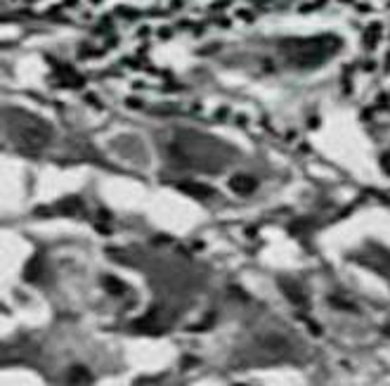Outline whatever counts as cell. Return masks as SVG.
<instances>
[{"instance_id":"5","label":"cell","mask_w":390,"mask_h":386,"mask_svg":"<svg viewBox=\"0 0 390 386\" xmlns=\"http://www.w3.org/2000/svg\"><path fill=\"white\" fill-rule=\"evenodd\" d=\"M90 382H92V375H90L88 367L76 365V367H71L69 370V384L71 386H88Z\"/></svg>"},{"instance_id":"7","label":"cell","mask_w":390,"mask_h":386,"mask_svg":"<svg viewBox=\"0 0 390 386\" xmlns=\"http://www.w3.org/2000/svg\"><path fill=\"white\" fill-rule=\"evenodd\" d=\"M41 275H43V259L41 256L29 259L27 268H24V277H27V282H36V280H41Z\"/></svg>"},{"instance_id":"4","label":"cell","mask_w":390,"mask_h":386,"mask_svg":"<svg viewBox=\"0 0 390 386\" xmlns=\"http://www.w3.org/2000/svg\"><path fill=\"white\" fill-rule=\"evenodd\" d=\"M138 332H145V334H159L161 327H159V320H157V313H150L145 317H140V320H135L133 325Z\"/></svg>"},{"instance_id":"2","label":"cell","mask_w":390,"mask_h":386,"mask_svg":"<svg viewBox=\"0 0 390 386\" xmlns=\"http://www.w3.org/2000/svg\"><path fill=\"white\" fill-rule=\"evenodd\" d=\"M20 138L27 147L41 149L48 145V140H50V130H48L45 126H41V123H31V126H24L20 130Z\"/></svg>"},{"instance_id":"3","label":"cell","mask_w":390,"mask_h":386,"mask_svg":"<svg viewBox=\"0 0 390 386\" xmlns=\"http://www.w3.org/2000/svg\"><path fill=\"white\" fill-rule=\"evenodd\" d=\"M178 188H180V192H185V195L196 197V199H206V197L213 195V190L203 183H180Z\"/></svg>"},{"instance_id":"14","label":"cell","mask_w":390,"mask_h":386,"mask_svg":"<svg viewBox=\"0 0 390 386\" xmlns=\"http://www.w3.org/2000/svg\"><path fill=\"white\" fill-rule=\"evenodd\" d=\"M237 386H241V384H237Z\"/></svg>"},{"instance_id":"11","label":"cell","mask_w":390,"mask_h":386,"mask_svg":"<svg viewBox=\"0 0 390 386\" xmlns=\"http://www.w3.org/2000/svg\"><path fill=\"white\" fill-rule=\"evenodd\" d=\"M379 24H376V27H371L369 31H367V39H364V43H367V48H371V46H376V39H379Z\"/></svg>"},{"instance_id":"6","label":"cell","mask_w":390,"mask_h":386,"mask_svg":"<svg viewBox=\"0 0 390 386\" xmlns=\"http://www.w3.org/2000/svg\"><path fill=\"white\" fill-rule=\"evenodd\" d=\"M230 185H232V190L234 192H239V195H251L253 190H256V180H253L251 176H234L230 180Z\"/></svg>"},{"instance_id":"12","label":"cell","mask_w":390,"mask_h":386,"mask_svg":"<svg viewBox=\"0 0 390 386\" xmlns=\"http://www.w3.org/2000/svg\"><path fill=\"white\" fill-rule=\"evenodd\" d=\"M381 164H383V171L390 173V154H386V157L381 159Z\"/></svg>"},{"instance_id":"8","label":"cell","mask_w":390,"mask_h":386,"mask_svg":"<svg viewBox=\"0 0 390 386\" xmlns=\"http://www.w3.org/2000/svg\"><path fill=\"white\" fill-rule=\"evenodd\" d=\"M282 289H284V294L289 296L291 303H296V306H308V298H305V294H303V291L298 289V284L282 282Z\"/></svg>"},{"instance_id":"13","label":"cell","mask_w":390,"mask_h":386,"mask_svg":"<svg viewBox=\"0 0 390 386\" xmlns=\"http://www.w3.org/2000/svg\"><path fill=\"white\" fill-rule=\"evenodd\" d=\"M383 332H386L388 337H390V325H386V327H383Z\"/></svg>"},{"instance_id":"10","label":"cell","mask_w":390,"mask_h":386,"mask_svg":"<svg viewBox=\"0 0 390 386\" xmlns=\"http://www.w3.org/2000/svg\"><path fill=\"white\" fill-rule=\"evenodd\" d=\"M104 289H107L111 296H121V294H126V284H123L121 280H119V277H114V275H107V277H104Z\"/></svg>"},{"instance_id":"1","label":"cell","mask_w":390,"mask_h":386,"mask_svg":"<svg viewBox=\"0 0 390 386\" xmlns=\"http://www.w3.org/2000/svg\"><path fill=\"white\" fill-rule=\"evenodd\" d=\"M338 48H340L338 39H333V36H319V39H305V41H287L284 43V55L296 67H317L324 60H329Z\"/></svg>"},{"instance_id":"9","label":"cell","mask_w":390,"mask_h":386,"mask_svg":"<svg viewBox=\"0 0 390 386\" xmlns=\"http://www.w3.org/2000/svg\"><path fill=\"white\" fill-rule=\"evenodd\" d=\"M59 211L64 216H78L80 211H83V204H80L78 197H69V199H64V202H59Z\"/></svg>"}]
</instances>
